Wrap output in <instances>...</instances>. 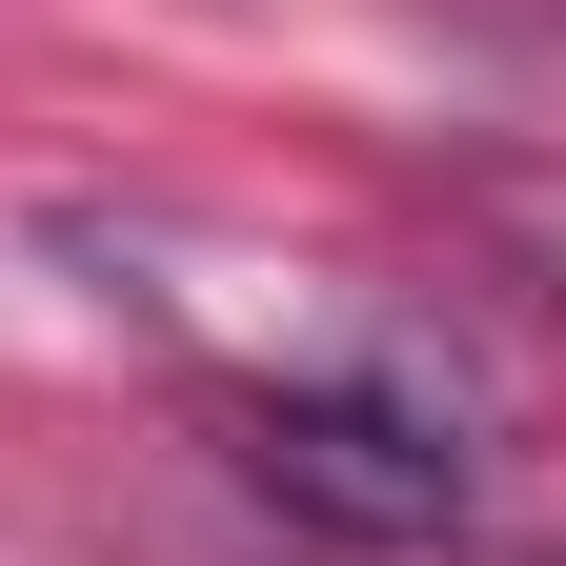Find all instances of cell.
<instances>
[{"instance_id":"6da1fadb","label":"cell","mask_w":566,"mask_h":566,"mask_svg":"<svg viewBox=\"0 0 566 566\" xmlns=\"http://www.w3.org/2000/svg\"><path fill=\"white\" fill-rule=\"evenodd\" d=\"M223 446H243V485H263L283 526H324V546H365V566L465 546V446L424 405H385V385H263V405H223Z\"/></svg>"},{"instance_id":"7a4b0ae2","label":"cell","mask_w":566,"mask_h":566,"mask_svg":"<svg viewBox=\"0 0 566 566\" xmlns=\"http://www.w3.org/2000/svg\"><path fill=\"white\" fill-rule=\"evenodd\" d=\"M485 223H506V243L546 263V304H566V182H485Z\"/></svg>"}]
</instances>
